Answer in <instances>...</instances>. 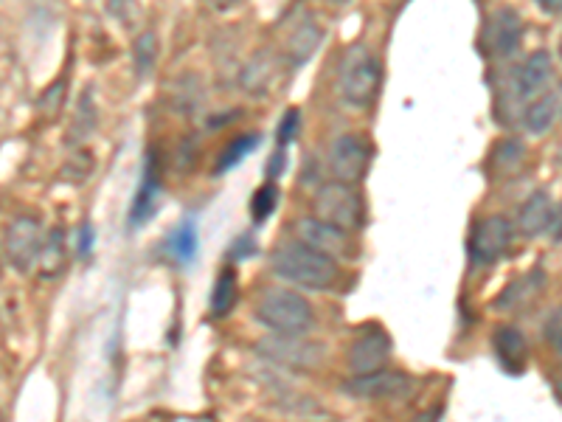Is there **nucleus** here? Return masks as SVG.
I'll use <instances>...</instances> for the list:
<instances>
[{
	"label": "nucleus",
	"mask_w": 562,
	"mask_h": 422,
	"mask_svg": "<svg viewBox=\"0 0 562 422\" xmlns=\"http://www.w3.org/2000/svg\"><path fill=\"white\" fill-rule=\"evenodd\" d=\"M560 60H562V40H560Z\"/></svg>",
	"instance_id": "nucleus-38"
},
{
	"label": "nucleus",
	"mask_w": 562,
	"mask_h": 422,
	"mask_svg": "<svg viewBox=\"0 0 562 422\" xmlns=\"http://www.w3.org/2000/svg\"><path fill=\"white\" fill-rule=\"evenodd\" d=\"M329 6H343V3H349V0H324Z\"/></svg>",
	"instance_id": "nucleus-37"
},
{
	"label": "nucleus",
	"mask_w": 562,
	"mask_h": 422,
	"mask_svg": "<svg viewBox=\"0 0 562 422\" xmlns=\"http://www.w3.org/2000/svg\"><path fill=\"white\" fill-rule=\"evenodd\" d=\"M383 85V65L377 60V54L366 46L346 48L341 65H338V93H341L343 105L369 107Z\"/></svg>",
	"instance_id": "nucleus-2"
},
{
	"label": "nucleus",
	"mask_w": 562,
	"mask_h": 422,
	"mask_svg": "<svg viewBox=\"0 0 562 422\" xmlns=\"http://www.w3.org/2000/svg\"><path fill=\"white\" fill-rule=\"evenodd\" d=\"M534 282H537V285H543V282H546V279H543V273L540 271L532 273V276H526V279L515 282V285L509 287V290H503V296L498 299V310H515V307H520V304L529 302V299H532Z\"/></svg>",
	"instance_id": "nucleus-25"
},
{
	"label": "nucleus",
	"mask_w": 562,
	"mask_h": 422,
	"mask_svg": "<svg viewBox=\"0 0 562 422\" xmlns=\"http://www.w3.org/2000/svg\"><path fill=\"white\" fill-rule=\"evenodd\" d=\"M492 349H495L498 361L509 375H523V369L529 363V344H526V335L518 327H498L492 335Z\"/></svg>",
	"instance_id": "nucleus-14"
},
{
	"label": "nucleus",
	"mask_w": 562,
	"mask_h": 422,
	"mask_svg": "<svg viewBox=\"0 0 562 422\" xmlns=\"http://www.w3.org/2000/svg\"><path fill=\"white\" fill-rule=\"evenodd\" d=\"M298 124H301V113L298 110H287L279 121V147L287 150V144L298 136Z\"/></svg>",
	"instance_id": "nucleus-30"
},
{
	"label": "nucleus",
	"mask_w": 562,
	"mask_h": 422,
	"mask_svg": "<svg viewBox=\"0 0 562 422\" xmlns=\"http://www.w3.org/2000/svg\"><path fill=\"white\" fill-rule=\"evenodd\" d=\"M284 155H287V150H284V147H279V150H276V155L270 158V164H267V175H270V178L281 175V169H284Z\"/></svg>",
	"instance_id": "nucleus-33"
},
{
	"label": "nucleus",
	"mask_w": 562,
	"mask_h": 422,
	"mask_svg": "<svg viewBox=\"0 0 562 422\" xmlns=\"http://www.w3.org/2000/svg\"><path fill=\"white\" fill-rule=\"evenodd\" d=\"M526 161V147L518 138H506V141H498L495 150H492V158H489V169L495 175H515L520 166Z\"/></svg>",
	"instance_id": "nucleus-21"
},
{
	"label": "nucleus",
	"mask_w": 562,
	"mask_h": 422,
	"mask_svg": "<svg viewBox=\"0 0 562 422\" xmlns=\"http://www.w3.org/2000/svg\"><path fill=\"white\" fill-rule=\"evenodd\" d=\"M214 9H231V6H237V3H242V0H208Z\"/></svg>",
	"instance_id": "nucleus-35"
},
{
	"label": "nucleus",
	"mask_w": 562,
	"mask_h": 422,
	"mask_svg": "<svg viewBox=\"0 0 562 422\" xmlns=\"http://www.w3.org/2000/svg\"><path fill=\"white\" fill-rule=\"evenodd\" d=\"M65 259V231L62 228H54L51 237H45V248H43V273H54L62 265Z\"/></svg>",
	"instance_id": "nucleus-28"
},
{
	"label": "nucleus",
	"mask_w": 562,
	"mask_h": 422,
	"mask_svg": "<svg viewBox=\"0 0 562 422\" xmlns=\"http://www.w3.org/2000/svg\"><path fill=\"white\" fill-rule=\"evenodd\" d=\"M158 203H161V172H158V164H155V152H149L147 164H144V181L138 186L133 211H130V223L144 226L149 217L155 214Z\"/></svg>",
	"instance_id": "nucleus-16"
},
{
	"label": "nucleus",
	"mask_w": 562,
	"mask_h": 422,
	"mask_svg": "<svg viewBox=\"0 0 562 422\" xmlns=\"http://www.w3.org/2000/svg\"><path fill=\"white\" fill-rule=\"evenodd\" d=\"M256 318L279 335H307L315 327L310 302L287 287H267L256 299Z\"/></svg>",
	"instance_id": "nucleus-3"
},
{
	"label": "nucleus",
	"mask_w": 562,
	"mask_h": 422,
	"mask_svg": "<svg viewBox=\"0 0 562 422\" xmlns=\"http://www.w3.org/2000/svg\"><path fill=\"white\" fill-rule=\"evenodd\" d=\"M512 237H515V226H512L509 217L492 214V217L478 220L473 234H470V259H473V265H492V262H498L509 251Z\"/></svg>",
	"instance_id": "nucleus-7"
},
{
	"label": "nucleus",
	"mask_w": 562,
	"mask_h": 422,
	"mask_svg": "<svg viewBox=\"0 0 562 422\" xmlns=\"http://www.w3.org/2000/svg\"><path fill=\"white\" fill-rule=\"evenodd\" d=\"M270 265H273V273L281 276L284 282H293L304 290H329L341 279L338 259L315 251L312 245L301 240L276 248Z\"/></svg>",
	"instance_id": "nucleus-1"
},
{
	"label": "nucleus",
	"mask_w": 562,
	"mask_h": 422,
	"mask_svg": "<svg viewBox=\"0 0 562 422\" xmlns=\"http://www.w3.org/2000/svg\"><path fill=\"white\" fill-rule=\"evenodd\" d=\"M391 349H394V344H391L388 332L380 330V327H366L355 338V344L349 347V369L355 375L385 369V363L391 358Z\"/></svg>",
	"instance_id": "nucleus-11"
},
{
	"label": "nucleus",
	"mask_w": 562,
	"mask_h": 422,
	"mask_svg": "<svg viewBox=\"0 0 562 422\" xmlns=\"http://www.w3.org/2000/svg\"><path fill=\"white\" fill-rule=\"evenodd\" d=\"M546 231H548V237H551V240L562 242V203H560V206H554V209H551V217H548Z\"/></svg>",
	"instance_id": "nucleus-31"
},
{
	"label": "nucleus",
	"mask_w": 562,
	"mask_h": 422,
	"mask_svg": "<svg viewBox=\"0 0 562 422\" xmlns=\"http://www.w3.org/2000/svg\"><path fill=\"white\" fill-rule=\"evenodd\" d=\"M172 254L183 262V265H189L194 262L197 257V228H194L192 220H183L180 228L175 231V237H172Z\"/></svg>",
	"instance_id": "nucleus-26"
},
{
	"label": "nucleus",
	"mask_w": 562,
	"mask_h": 422,
	"mask_svg": "<svg viewBox=\"0 0 562 422\" xmlns=\"http://www.w3.org/2000/svg\"><path fill=\"white\" fill-rule=\"evenodd\" d=\"M107 12L119 20L124 29H133L135 23L141 20V6H138V0H107Z\"/></svg>",
	"instance_id": "nucleus-29"
},
{
	"label": "nucleus",
	"mask_w": 562,
	"mask_h": 422,
	"mask_svg": "<svg viewBox=\"0 0 562 422\" xmlns=\"http://www.w3.org/2000/svg\"><path fill=\"white\" fill-rule=\"evenodd\" d=\"M371 166V144L363 136L343 133L329 147V169L338 181L360 183Z\"/></svg>",
	"instance_id": "nucleus-8"
},
{
	"label": "nucleus",
	"mask_w": 562,
	"mask_h": 422,
	"mask_svg": "<svg viewBox=\"0 0 562 422\" xmlns=\"http://www.w3.org/2000/svg\"><path fill=\"white\" fill-rule=\"evenodd\" d=\"M3 248H6V259H9V265L15 271H34L40 265V259H43L45 248V234L40 220H34V217H17L15 223L6 228Z\"/></svg>",
	"instance_id": "nucleus-5"
},
{
	"label": "nucleus",
	"mask_w": 562,
	"mask_h": 422,
	"mask_svg": "<svg viewBox=\"0 0 562 422\" xmlns=\"http://www.w3.org/2000/svg\"><path fill=\"white\" fill-rule=\"evenodd\" d=\"M76 248H79V257L90 254V248H93V228H90L88 223L82 226V234H79V245H76Z\"/></svg>",
	"instance_id": "nucleus-32"
},
{
	"label": "nucleus",
	"mask_w": 562,
	"mask_h": 422,
	"mask_svg": "<svg viewBox=\"0 0 562 422\" xmlns=\"http://www.w3.org/2000/svg\"><path fill=\"white\" fill-rule=\"evenodd\" d=\"M270 82H273V62L267 60L265 54L253 57L251 65L242 74V85L251 93H265L270 88Z\"/></svg>",
	"instance_id": "nucleus-24"
},
{
	"label": "nucleus",
	"mask_w": 562,
	"mask_h": 422,
	"mask_svg": "<svg viewBox=\"0 0 562 422\" xmlns=\"http://www.w3.org/2000/svg\"><path fill=\"white\" fill-rule=\"evenodd\" d=\"M259 352L270 358L273 363H279V366H287V369H315V366H321L326 355V347L324 344H318V341H310V338H304V335H273V338H267L259 344Z\"/></svg>",
	"instance_id": "nucleus-6"
},
{
	"label": "nucleus",
	"mask_w": 562,
	"mask_h": 422,
	"mask_svg": "<svg viewBox=\"0 0 562 422\" xmlns=\"http://www.w3.org/2000/svg\"><path fill=\"white\" fill-rule=\"evenodd\" d=\"M296 234L298 240L312 245L321 254H329V257L335 259L349 254V231L332 226V223H326L321 217H304V220H298Z\"/></svg>",
	"instance_id": "nucleus-12"
},
{
	"label": "nucleus",
	"mask_w": 562,
	"mask_h": 422,
	"mask_svg": "<svg viewBox=\"0 0 562 422\" xmlns=\"http://www.w3.org/2000/svg\"><path fill=\"white\" fill-rule=\"evenodd\" d=\"M158 51H161V43H158V34H155V31H141V34L135 37L133 68L135 76H138L141 82L155 74V68H158Z\"/></svg>",
	"instance_id": "nucleus-20"
},
{
	"label": "nucleus",
	"mask_w": 562,
	"mask_h": 422,
	"mask_svg": "<svg viewBox=\"0 0 562 422\" xmlns=\"http://www.w3.org/2000/svg\"><path fill=\"white\" fill-rule=\"evenodd\" d=\"M551 54L548 51H534L526 60L520 62L512 74V85H515V96L518 99H534L546 91V85L551 82Z\"/></svg>",
	"instance_id": "nucleus-13"
},
{
	"label": "nucleus",
	"mask_w": 562,
	"mask_h": 422,
	"mask_svg": "<svg viewBox=\"0 0 562 422\" xmlns=\"http://www.w3.org/2000/svg\"><path fill=\"white\" fill-rule=\"evenodd\" d=\"M484 51L492 60H509L523 40V20L515 9H501L484 26Z\"/></svg>",
	"instance_id": "nucleus-10"
},
{
	"label": "nucleus",
	"mask_w": 562,
	"mask_h": 422,
	"mask_svg": "<svg viewBox=\"0 0 562 422\" xmlns=\"http://www.w3.org/2000/svg\"><path fill=\"white\" fill-rule=\"evenodd\" d=\"M321 40H324V29H321L312 17H304L296 29L290 31V37H287V46H284V60H287V65H290V68L307 65V62L312 60V54L321 46Z\"/></svg>",
	"instance_id": "nucleus-15"
},
{
	"label": "nucleus",
	"mask_w": 562,
	"mask_h": 422,
	"mask_svg": "<svg viewBox=\"0 0 562 422\" xmlns=\"http://www.w3.org/2000/svg\"><path fill=\"white\" fill-rule=\"evenodd\" d=\"M343 392L352 394L357 400H405L414 392V380L405 372L377 369V372H366V375H355L352 380H346Z\"/></svg>",
	"instance_id": "nucleus-9"
},
{
	"label": "nucleus",
	"mask_w": 562,
	"mask_h": 422,
	"mask_svg": "<svg viewBox=\"0 0 562 422\" xmlns=\"http://www.w3.org/2000/svg\"><path fill=\"white\" fill-rule=\"evenodd\" d=\"M557 119V99L551 93H540L534 96V102L526 107L523 113V124L532 136H546L551 130V124Z\"/></svg>",
	"instance_id": "nucleus-19"
},
{
	"label": "nucleus",
	"mask_w": 562,
	"mask_h": 422,
	"mask_svg": "<svg viewBox=\"0 0 562 422\" xmlns=\"http://www.w3.org/2000/svg\"><path fill=\"white\" fill-rule=\"evenodd\" d=\"M96 121H99V113H96V105H93V91H85L82 93V99H79V107H76L74 121H71L68 141H71V144L88 141V138L96 133Z\"/></svg>",
	"instance_id": "nucleus-22"
},
{
	"label": "nucleus",
	"mask_w": 562,
	"mask_h": 422,
	"mask_svg": "<svg viewBox=\"0 0 562 422\" xmlns=\"http://www.w3.org/2000/svg\"><path fill=\"white\" fill-rule=\"evenodd\" d=\"M546 15H562V0H534Z\"/></svg>",
	"instance_id": "nucleus-34"
},
{
	"label": "nucleus",
	"mask_w": 562,
	"mask_h": 422,
	"mask_svg": "<svg viewBox=\"0 0 562 422\" xmlns=\"http://www.w3.org/2000/svg\"><path fill=\"white\" fill-rule=\"evenodd\" d=\"M239 285H237V271L234 268H222L214 290H211V299H208V310L214 318H225L234 307H237Z\"/></svg>",
	"instance_id": "nucleus-18"
},
{
	"label": "nucleus",
	"mask_w": 562,
	"mask_h": 422,
	"mask_svg": "<svg viewBox=\"0 0 562 422\" xmlns=\"http://www.w3.org/2000/svg\"><path fill=\"white\" fill-rule=\"evenodd\" d=\"M312 211L332 226L355 231L366 223V203L357 192V183L335 181L324 183L312 197Z\"/></svg>",
	"instance_id": "nucleus-4"
},
{
	"label": "nucleus",
	"mask_w": 562,
	"mask_h": 422,
	"mask_svg": "<svg viewBox=\"0 0 562 422\" xmlns=\"http://www.w3.org/2000/svg\"><path fill=\"white\" fill-rule=\"evenodd\" d=\"M259 141H262V136H256V133L231 141V144L225 147V152L220 155V161H217V175H225V172H231L234 166L242 164V161L259 147Z\"/></svg>",
	"instance_id": "nucleus-23"
},
{
	"label": "nucleus",
	"mask_w": 562,
	"mask_h": 422,
	"mask_svg": "<svg viewBox=\"0 0 562 422\" xmlns=\"http://www.w3.org/2000/svg\"><path fill=\"white\" fill-rule=\"evenodd\" d=\"M554 347H557V352L562 355V330H554Z\"/></svg>",
	"instance_id": "nucleus-36"
},
{
	"label": "nucleus",
	"mask_w": 562,
	"mask_h": 422,
	"mask_svg": "<svg viewBox=\"0 0 562 422\" xmlns=\"http://www.w3.org/2000/svg\"><path fill=\"white\" fill-rule=\"evenodd\" d=\"M551 195H548L546 189H537L534 195L526 197V203L520 206L518 211V228L523 237H540L548 226V217H551Z\"/></svg>",
	"instance_id": "nucleus-17"
},
{
	"label": "nucleus",
	"mask_w": 562,
	"mask_h": 422,
	"mask_svg": "<svg viewBox=\"0 0 562 422\" xmlns=\"http://www.w3.org/2000/svg\"><path fill=\"white\" fill-rule=\"evenodd\" d=\"M276 206H279V189L273 186V183H265L262 189H256V195H253L251 200V217L253 223H265L267 217L276 211Z\"/></svg>",
	"instance_id": "nucleus-27"
}]
</instances>
